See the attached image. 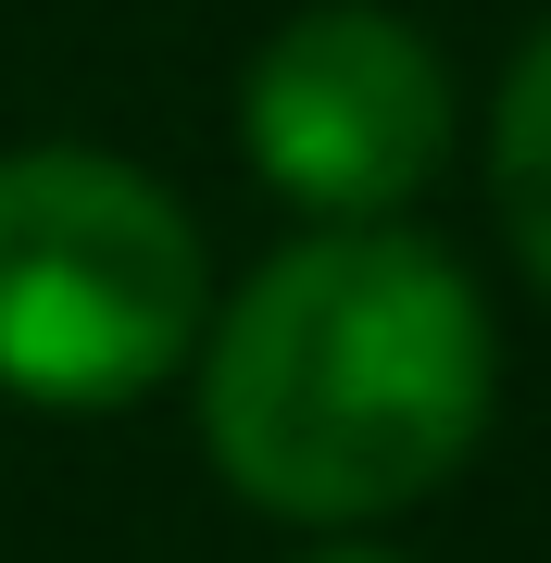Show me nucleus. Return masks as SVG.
I'll list each match as a JSON object with an SVG mask.
<instances>
[{"instance_id": "obj_1", "label": "nucleus", "mask_w": 551, "mask_h": 563, "mask_svg": "<svg viewBox=\"0 0 551 563\" xmlns=\"http://www.w3.org/2000/svg\"><path fill=\"white\" fill-rule=\"evenodd\" d=\"M489 301L414 225H327L201 325V451L288 526L427 501L489 426Z\"/></svg>"}, {"instance_id": "obj_2", "label": "nucleus", "mask_w": 551, "mask_h": 563, "mask_svg": "<svg viewBox=\"0 0 551 563\" xmlns=\"http://www.w3.org/2000/svg\"><path fill=\"white\" fill-rule=\"evenodd\" d=\"M213 325V263L176 188L113 151L0 163V388L51 413H101L164 388Z\"/></svg>"}, {"instance_id": "obj_3", "label": "nucleus", "mask_w": 551, "mask_h": 563, "mask_svg": "<svg viewBox=\"0 0 551 563\" xmlns=\"http://www.w3.org/2000/svg\"><path fill=\"white\" fill-rule=\"evenodd\" d=\"M239 139L264 163L276 201L327 213V225H376L451 163V76L376 0H313L288 13L264 63L239 88Z\"/></svg>"}, {"instance_id": "obj_4", "label": "nucleus", "mask_w": 551, "mask_h": 563, "mask_svg": "<svg viewBox=\"0 0 551 563\" xmlns=\"http://www.w3.org/2000/svg\"><path fill=\"white\" fill-rule=\"evenodd\" d=\"M489 188H502V225H514V263L551 288V25L514 51V76H502V113H489Z\"/></svg>"}, {"instance_id": "obj_5", "label": "nucleus", "mask_w": 551, "mask_h": 563, "mask_svg": "<svg viewBox=\"0 0 551 563\" xmlns=\"http://www.w3.org/2000/svg\"><path fill=\"white\" fill-rule=\"evenodd\" d=\"M301 563H401V551H364V539H327V551H301Z\"/></svg>"}]
</instances>
